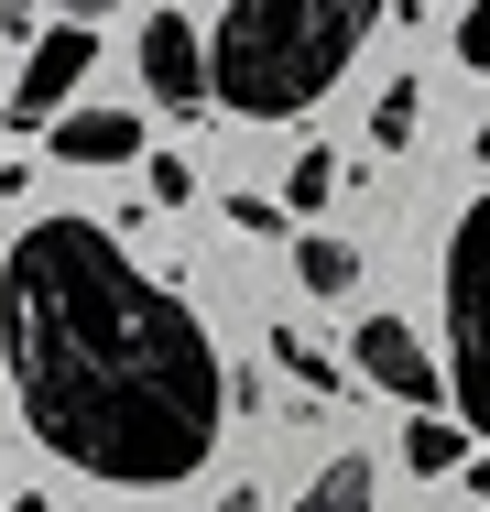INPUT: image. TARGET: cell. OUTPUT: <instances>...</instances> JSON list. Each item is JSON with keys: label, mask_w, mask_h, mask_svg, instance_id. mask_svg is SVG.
<instances>
[{"label": "cell", "mask_w": 490, "mask_h": 512, "mask_svg": "<svg viewBox=\"0 0 490 512\" xmlns=\"http://www.w3.org/2000/svg\"><path fill=\"white\" fill-rule=\"evenodd\" d=\"M403 11H436V0H403Z\"/></svg>", "instance_id": "44dd1931"}, {"label": "cell", "mask_w": 490, "mask_h": 512, "mask_svg": "<svg viewBox=\"0 0 490 512\" xmlns=\"http://www.w3.org/2000/svg\"><path fill=\"white\" fill-rule=\"evenodd\" d=\"M0 33H33V0H0Z\"/></svg>", "instance_id": "e0dca14e"}, {"label": "cell", "mask_w": 490, "mask_h": 512, "mask_svg": "<svg viewBox=\"0 0 490 512\" xmlns=\"http://www.w3.org/2000/svg\"><path fill=\"white\" fill-rule=\"evenodd\" d=\"M371 22H382V0H229V22L207 44V99L229 120H294L349 77Z\"/></svg>", "instance_id": "7a4b0ae2"}, {"label": "cell", "mask_w": 490, "mask_h": 512, "mask_svg": "<svg viewBox=\"0 0 490 512\" xmlns=\"http://www.w3.org/2000/svg\"><path fill=\"white\" fill-rule=\"evenodd\" d=\"M142 88H153V109H175V120H207V44H196V22H153L142 33Z\"/></svg>", "instance_id": "8992f818"}, {"label": "cell", "mask_w": 490, "mask_h": 512, "mask_svg": "<svg viewBox=\"0 0 490 512\" xmlns=\"http://www.w3.org/2000/svg\"><path fill=\"white\" fill-rule=\"evenodd\" d=\"M294 273H305V295H349L360 284V251L349 240H294Z\"/></svg>", "instance_id": "30bf717a"}, {"label": "cell", "mask_w": 490, "mask_h": 512, "mask_svg": "<svg viewBox=\"0 0 490 512\" xmlns=\"http://www.w3.org/2000/svg\"><path fill=\"white\" fill-rule=\"evenodd\" d=\"M229 229H251V240H284V229H294V207H273V197H229Z\"/></svg>", "instance_id": "9a60e30c"}, {"label": "cell", "mask_w": 490, "mask_h": 512, "mask_svg": "<svg viewBox=\"0 0 490 512\" xmlns=\"http://www.w3.org/2000/svg\"><path fill=\"white\" fill-rule=\"evenodd\" d=\"M447 404L469 414V436L490 447V197H469V218L447 229Z\"/></svg>", "instance_id": "3957f363"}, {"label": "cell", "mask_w": 490, "mask_h": 512, "mask_svg": "<svg viewBox=\"0 0 490 512\" xmlns=\"http://www.w3.org/2000/svg\"><path fill=\"white\" fill-rule=\"evenodd\" d=\"M327 197H338V153H294V175H284V207H294V218H316Z\"/></svg>", "instance_id": "4fadbf2b"}, {"label": "cell", "mask_w": 490, "mask_h": 512, "mask_svg": "<svg viewBox=\"0 0 490 512\" xmlns=\"http://www.w3.org/2000/svg\"><path fill=\"white\" fill-rule=\"evenodd\" d=\"M207 512H262V491H218V502H207Z\"/></svg>", "instance_id": "ac0fdd59"}, {"label": "cell", "mask_w": 490, "mask_h": 512, "mask_svg": "<svg viewBox=\"0 0 490 512\" xmlns=\"http://www.w3.org/2000/svg\"><path fill=\"white\" fill-rule=\"evenodd\" d=\"M414 120H425V88H414V77H392L382 99H371V142H382V153H403V142H414Z\"/></svg>", "instance_id": "8fae6325"}, {"label": "cell", "mask_w": 490, "mask_h": 512, "mask_svg": "<svg viewBox=\"0 0 490 512\" xmlns=\"http://www.w3.org/2000/svg\"><path fill=\"white\" fill-rule=\"evenodd\" d=\"M458 66L490 77V0H469V22H458Z\"/></svg>", "instance_id": "2e32d148"}, {"label": "cell", "mask_w": 490, "mask_h": 512, "mask_svg": "<svg viewBox=\"0 0 490 512\" xmlns=\"http://www.w3.org/2000/svg\"><path fill=\"white\" fill-rule=\"evenodd\" d=\"M88 66H98V44H88V22L66 11L55 33H33V55H22V77H11V99H0V120H11V131L33 142V131H44L55 109H66L77 88H88Z\"/></svg>", "instance_id": "277c9868"}, {"label": "cell", "mask_w": 490, "mask_h": 512, "mask_svg": "<svg viewBox=\"0 0 490 512\" xmlns=\"http://www.w3.org/2000/svg\"><path fill=\"white\" fill-rule=\"evenodd\" d=\"M273 360H284V382H294V393H349V371H338V360H316L294 327H273Z\"/></svg>", "instance_id": "7c38bea8"}, {"label": "cell", "mask_w": 490, "mask_h": 512, "mask_svg": "<svg viewBox=\"0 0 490 512\" xmlns=\"http://www.w3.org/2000/svg\"><path fill=\"white\" fill-rule=\"evenodd\" d=\"M55 11H77V22H98V11H120V0H55Z\"/></svg>", "instance_id": "d6986e66"}, {"label": "cell", "mask_w": 490, "mask_h": 512, "mask_svg": "<svg viewBox=\"0 0 490 512\" xmlns=\"http://www.w3.org/2000/svg\"><path fill=\"white\" fill-rule=\"evenodd\" d=\"M11 512H55V502H33V491H22V502H11Z\"/></svg>", "instance_id": "ffe728a7"}, {"label": "cell", "mask_w": 490, "mask_h": 512, "mask_svg": "<svg viewBox=\"0 0 490 512\" xmlns=\"http://www.w3.org/2000/svg\"><path fill=\"white\" fill-rule=\"evenodd\" d=\"M458 458H469V425H458V414H414V425H403V469H414V480H447V469H458Z\"/></svg>", "instance_id": "ba28073f"}, {"label": "cell", "mask_w": 490, "mask_h": 512, "mask_svg": "<svg viewBox=\"0 0 490 512\" xmlns=\"http://www.w3.org/2000/svg\"><path fill=\"white\" fill-rule=\"evenodd\" d=\"M0 371L22 393V425L120 491L196 480L229 425V360L196 306L77 207L33 218L0 251Z\"/></svg>", "instance_id": "6da1fadb"}, {"label": "cell", "mask_w": 490, "mask_h": 512, "mask_svg": "<svg viewBox=\"0 0 490 512\" xmlns=\"http://www.w3.org/2000/svg\"><path fill=\"white\" fill-rule=\"evenodd\" d=\"M294 512H371V458H327L316 491H305Z\"/></svg>", "instance_id": "9c48e42d"}, {"label": "cell", "mask_w": 490, "mask_h": 512, "mask_svg": "<svg viewBox=\"0 0 490 512\" xmlns=\"http://www.w3.org/2000/svg\"><path fill=\"white\" fill-rule=\"evenodd\" d=\"M44 142H55V164H131V153H153V142H142V120H131V109H55V120H44Z\"/></svg>", "instance_id": "52a82bcc"}, {"label": "cell", "mask_w": 490, "mask_h": 512, "mask_svg": "<svg viewBox=\"0 0 490 512\" xmlns=\"http://www.w3.org/2000/svg\"><path fill=\"white\" fill-rule=\"evenodd\" d=\"M142 175H153V207H186L196 197V164H186V153H153Z\"/></svg>", "instance_id": "5bb4252c"}, {"label": "cell", "mask_w": 490, "mask_h": 512, "mask_svg": "<svg viewBox=\"0 0 490 512\" xmlns=\"http://www.w3.org/2000/svg\"><path fill=\"white\" fill-rule=\"evenodd\" d=\"M349 371H360L371 393H392V404H414V414L447 404V371H436V349H425L403 316H360V327H349Z\"/></svg>", "instance_id": "5b68a950"}]
</instances>
